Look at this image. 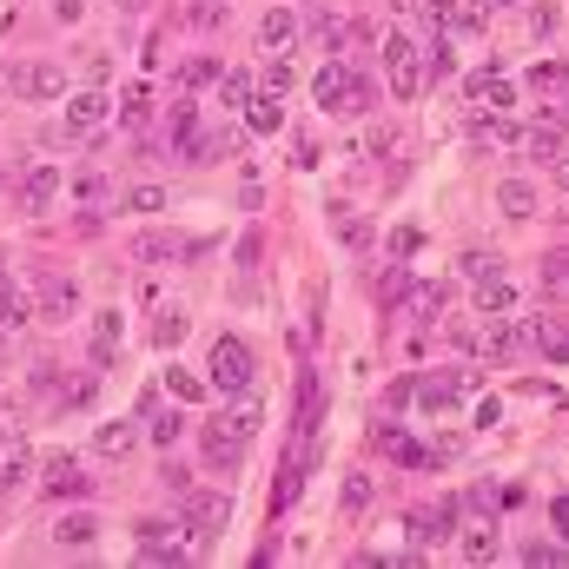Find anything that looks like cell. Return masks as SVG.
Instances as JSON below:
<instances>
[{
  "label": "cell",
  "mask_w": 569,
  "mask_h": 569,
  "mask_svg": "<svg viewBox=\"0 0 569 569\" xmlns=\"http://www.w3.org/2000/svg\"><path fill=\"white\" fill-rule=\"evenodd\" d=\"M490 7H517V0H490Z\"/></svg>",
  "instance_id": "obj_51"
},
{
  "label": "cell",
  "mask_w": 569,
  "mask_h": 569,
  "mask_svg": "<svg viewBox=\"0 0 569 569\" xmlns=\"http://www.w3.org/2000/svg\"><path fill=\"white\" fill-rule=\"evenodd\" d=\"M443 27H457V33H483V7H477V0H457Z\"/></svg>",
  "instance_id": "obj_42"
},
{
  "label": "cell",
  "mask_w": 569,
  "mask_h": 569,
  "mask_svg": "<svg viewBox=\"0 0 569 569\" xmlns=\"http://www.w3.org/2000/svg\"><path fill=\"white\" fill-rule=\"evenodd\" d=\"M47 497H93V477L73 457H53L47 463Z\"/></svg>",
  "instance_id": "obj_19"
},
{
  "label": "cell",
  "mask_w": 569,
  "mask_h": 569,
  "mask_svg": "<svg viewBox=\"0 0 569 569\" xmlns=\"http://www.w3.org/2000/svg\"><path fill=\"white\" fill-rule=\"evenodd\" d=\"M457 550H463V563H490V557H497V530H490V517H470L463 537H457Z\"/></svg>",
  "instance_id": "obj_22"
},
{
  "label": "cell",
  "mask_w": 569,
  "mask_h": 569,
  "mask_svg": "<svg viewBox=\"0 0 569 569\" xmlns=\"http://www.w3.org/2000/svg\"><path fill=\"white\" fill-rule=\"evenodd\" d=\"M199 140H206V133H199V100H179V107H172V146L192 159V152H199Z\"/></svg>",
  "instance_id": "obj_24"
},
{
  "label": "cell",
  "mask_w": 569,
  "mask_h": 569,
  "mask_svg": "<svg viewBox=\"0 0 569 569\" xmlns=\"http://www.w3.org/2000/svg\"><path fill=\"white\" fill-rule=\"evenodd\" d=\"M338 113H371V80H358L351 73V87H345V107Z\"/></svg>",
  "instance_id": "obj_44"
},
{
  "label": "cell",
  "mask_w": 569,
  "mask_h": 569,
  "mask_svg": "<svg viewBox=\"0 0 569 569\" xmlns=\"http://www.w3.org/2000/svg\"><path fill=\"white\" fill-rule=\"evenodd\" d=\"M371 503V477H345V517H365Z\"/></svg>",
  "instance_id": "obj_43"
},
{
  "label": "cell",
  "mask_w": 569,
  "mask_h": 569,
  "mask_svg": "<svg viewBox=\"0 0 569 569\" xmlns=\"http://www.w3.org/2000/svg\"><path fill=\"white\" fill-rule=\"evenodd\" d=\"M252 93H259L252 73H226V80H219V100H226V107H252Z\"/></svg>",
  "instance_id": "obj_34"
},
{
  "label": "cell",
  "mask_w": 569,
  "mask_h": 569,
  "mask_svg": "<svg viewBox=\"0 0 569 569\" xmlns=\"http://www.w3.org/2000/svg\"><path fill=\"white\" fill-rule=\"evenodd\" d=\"M13 443H20V430H13V425H0V457H7Z\"/></svg>",
  "instance_id": "obj_49"
},
{
  "label": "cell",
  "mask_w": 569,
  "mask_h": 569,
  "mask_svg": "<svg viewBox=\"0 0 569 569\" xmlns=\"http://www.w3.org/2000/svg\"><path fill=\"white\" fill-rule=\"evenodd\" d=\"M53 192H60V166H53V159H40V166L27 172V186H20V206H27V212H47V206H53Z\"/></svg>",
  "instance_id": "obj_18"
},
{
  "label": "cell",
  "mask_w": 569,
  "mask_h": 569,
  "mask_svg": "<svg viewBox=\"0 0 569 569\" xmlns=\"http://www.w3.org/2000/svg\"><path fill=\"white\" fill-rule=\"evenodd\" d=\"M291 47H298V13H291V7H272V13L259 20V53L279 60V53H291Z\"/></svg>",
  "instance_id": "obj_13"
},
{
  "label": "cell",
  "mask_w": 569,
  "mask_h": 569,
  "mask_svg": "<svg viewBox=\"0 0 569 569\" xmlns=\"http://www.w3.org/2000/svg\"><path fill=\"white\" fill-rule=\"evenodd\" d=\"M385 73H391V93L411 107V100H425V87H430V60H425V47L411 40V33H391L385 40Z\"/></svg>",
  "instance_id": "obj_3"
},
{
  "label": "cell",
  "mask_w": 569,
  "mask_h": 569,
  "mask_svg": "<svg viewBox=\"0 0 569 569\" xmlns=\"http://www.w3.org/2000/svg\"><path fill=\"white\" fill-rule=\"evenodd\" d=\"M398 7H405V13H418L430 33H437V27L450 20V7H457V0H398Z\"/></svg>",
  "instance_id": "obj_36"
},
{
  "label": "cell",
  "mask_w": 569,
  "mask_h": 569,
  "mask_svg": "<svg viewBox=\"0 0 569 569\" xmlns=\"http://www.w3.org/2000/svg\"><path fill=\"white\" fill-rule=\"evenodd\" d=\"M550 523H557V537L569 543V497H557V503H550Z\"/></svg>",
  "instance_id": "obj_47"
},
{
  "label": "cell",
  "mask_w": 569,
  "mask_h": 569,
  "mask_svg": "<svg viewBox=\"0 0 569 569\" xmlns=\"http://www.w3.org/2000/svg\"><path fill=\"white\" fill-rule=\"evenodd\" d=\"M443 305H450V284H411V298H405L411 318H437Z\"/></svg>",
  "instance_id": "obj_28"
},
{
  "label": "cell",
  "mask_w": 569,
  "mask_h": 569,
  "mask_svg": "<svg viewBox=\"0 0 569 569\" xmlns=\"http://www.w3.org/2000/svg\"><path fill=\"white\" fill-rule=\"evenodd\" d=\"M120 206H127V212H166V186H133Z\"/></svg>",
  "instance_id": "obj_40"
},
{
  "label": "cell",
  "mask_w": 569,
  "mask_h": 569,
  "mask_svg": "<svg viewBox=\"0 0 569 569\" xmlns=\"http://www.w3.org/2000/svg\"><path fill=\"white\" fill-rule=\"evenodd\" d=\"M470 291H477V318H510V311H517V284L503 279V272L483 279V284H470Z\"/></svg>",
  "instance_id": "obj_20"
},
{
  "label": "cell",
  "mask_w": 569,
  "mask_h": 569,
  "mask_svg": "<svg viewBox=\"0 0 569 569\" xmlns=\"http://www.w3.org/2000/svg\"><path fill=\"white\" fill-rule=\"evenodd\" d=\"M239 146H246V133H239V127H219V133H206V140H199V152H192V159H232Z\"/></svg>",
  "instance_id": "obj_33"
},
{
  "label": "cell",
  "mask_w": 569,
  "mask_h": 569,
  "mask_svg": "<svg viewBox=\"0 0 569 569\" xmlns=\"http://www.w3.org/2000/svg\"><path fill=\"white\" fill-rule=\"evenodd\" d=\"M517 146H523L530 159H563V146H569V120L543 113V120H530V127L517 133Z\"/></svg>",
  "instance_id": "obj_12"
},
{
  "label": "cell",
  "mask_w": 569,
  "mask_h": 569,
  "mask_svg": "<svg viewBox=\"0 0 569 569\" xmlns=\"http://www.w3.org/2000/svg\"><path fill=\"white\" fill-rule=\"evenodd\" d=\"M497 212H503V219H530V212H537V186H530V179H503V186H497Z\"/></svg>",
  "instance_id": "obj_23"
},
{
  "label": "cell",
  "mask_w": 569,
  "mask_h": 569,
  "mask_svg": "<svg viewBox=\"0 0 569 569\" xmlns=\"http://www.w3.org/2000/svg\"><path fill=\"white\" fill-rule=\"evenodd\" d=\"M186 338V305H159V318H152V345H179Z\"/></svg>",
  "instance_id": "obj_29"
},
{
  "label": "cell",
  "mask_w": 569,
  "mask_h": 569,
  "mask_svg": "<svg viewBox=\"0 0 569 569\" xmlns=\"http://www.w3.org/2000/svg\"><path fill=\"white\" fill-rule=\"evenodd\" d=\"M120 351H127V318L100 311L93 318V365H120Z\"/></svg>",
  "instance_id": "obj_17"
},
{
  "label": "cell",
  "mask_w": 569,
  "mask_h": 569,
  "mask_svg": "<svg viewBox=\"0 0 569 569\" xmlns=\"http://www.w3.org/2000/svg\"><path fill=\"white\" fill-rule=\"evenodd\" d=\"M146 437H152V443L166 450V443L179 437V411H152V405H146Z\"/></svg>",
  "instance_id": "obj_37"
},
{
  "label": "cell",
  "mask_w": 569,
  "mask_h": 569,
  "mask_svg": "<svg viewBox=\"0 0 569 569\" xmlns=\"http://www.w3.org/2000/svg\"><path fill=\"white\" fill-rule=\"evenodd\" d=\"M73 311H80V284L67 279V272H47L40 291H33V318L60 331V325H73Z\"/></svg>",
  "instance_id": "obj_6"
},
{
  "label": "cell",
  "mask_w": 569,
  "mask_h": 569,
  "mask_svg": "<svg viewBox=\"0 0 569 569\" xmlns=\"http://www.w3.org/2000/svg\"><path fill=\"white\" fill-rule=\"evenodd\" d=\"M246 127H252V133H279V127H284V107L272 100V93H252V107H246Z\"/></svg>",
  "instance_id": "obj_26"
},
{
  "label": "cell",
  "mask_w": 569,
  "mask_h": 569,
  "mask_svg": "<svg viewBox=\"0 0 569 569\" xmlns=\"http://www.w3.org/2000/svg\"><path fill=\"white\" fill-rule=\"evenodd\" d=\"M457 272H463L470 284H483V279H497V272H503V259H497L490 246H470V252L457 259Z\"/></svg>",
  "instance_id": "obj_25"
},
{
  "label": "cell",
  "mask_w": 569,
  "mask_h": 569,
  "mask_svg": "<svg viewBox=\"0 0 569 569\" xmlns=\"http://www.w3.org/2000/svg\"><path fill=\"white\" fill-rule=\"evenodd\" d=\"M113 7H120V13H140L146 0H113Z\"/></svg>",
  "instance_id": "obj_50"
},
{
  "label": "cell",
  "mask_w": 569,
  "mask_h": 569,
  "mask_svg": "<svg viewBox=\"0 0 569 569\" xmlns=\"http://www.w3.org/2000/svg\"><path fill=\"white\" fill-rule=\"evenodd\" d=\"M477 391H483V378H477V371H425L411 398L425 405L430 418H450V411H463V405H477Z\"/></svg>",
  "instance_id": "obj_4"
},
{
  "label": "cell",
  "mask_w": 569,
  "mask_h": 569,
  "mask_svg": "<svg viewBox=\"0 0 569 569\" xmlns=\"http://www.w3.org/2000/svg\"><path fill=\"white\" fill-rule=\"evenodd\" d=\"M523 569H569V550L550 543V537H530L523 543Z\"/></svg>",
  "instance_id": "obj_27"
},
{
  "label": "cell",
  "mask_w": 569,
  "mask_h": 569,
  "mask_svg": "<svg viewBox=\"0 0 569 569\" xmlns=\"http://www.w3.org/2000/svg\"><path fill=\"white\" fill-rule=\"evenodd\" d=\"M166 385H172V398H186V405H199V398H206V378H199V371H179V365H172V371H166Z\"/></svg>",
  "instance_id": "obj_38"
},
{
  "label": "cell",
  "mask_w": 569,
  "mask_h": 569,
  "mask_svg": "<svg viewBox=\"0 0 569 569\" xmlns=\"http://www.w3.org/2000/svg\"><path fill=\"white\" fill-rule=\"evenodd\" d=\"M206 371H212V391H226V398H239V391H252L259 385V358H252V345L246 338H212V358H206Z\"/></svg>",
  "instance_id": "obj_2"
},
{
  "label": "cell",
  "mask_w": 569,
  "mask_h": 569,
  "mask_svg": "<svg viewBox=\"0 0 569 569\" xmlns=\"http://www.w3.org/2000/svg\"><path fill=\"white\" fill-rule=\"evenodd\" d=\"M146 113H152V87H127V100H120V120H127V127H146Z\"/></svg>",
  "instance_id": "obj_39"
},
{
  "label": "cell",
  "mask_w": 569,
  "mask_h": 569,
  "mask_svg": "<svg viewBox=\"0 0 569 569\" xmlns=\"http://www.w3.org/2000/svg\"><path fill=\"white\" fill-rule=\"evenodd\" d=\"M107 113H113V100H107L100 87H80V93L67 100L60 127H67V133H100V127H107Z\"/></svg>",
  "instance_id": "obj_9"
},
{
  "label": "cell",
  "mask_w": 569,
  "mask_h": 569,
  "mask_svg": "<svg viewBox=\"0 0 569 569\" xmlns=\"http://www.w3.org/2000/svg\"><path fill=\"white\" fill-rule=\"evenodd\" d=\"M27 470H33V457H27V443H13V450L0 457V497H13V490L27 483Z\"/></svg>",
  "instance_id": "obj_30"
},
{
  "label": "cell",
  "mask_w": 569,
  "mask_h": 569,
  "mask_svg": "<svg viewBox=\"0 0 569 569\" xmlns=\"http://www.w3.org/2000/svg\"><path fill=\"white\" fill-rule=\"evenodd\" d=\"M530 87H537V93H563V87H569V67H563V60H543V67H530Z\"/></svg>",
  "instance_id": "obj_35"
},
{
  "label": "cell",
  "mask_w": 569,
  "mask_h": 569,
  "mask_svg": "<svg viewBox=\"0 0 569 569\" xmlns=\"http://www.w3.org/2000/svg\"><path fill=\"white\" fill-rule=\"evenodd\" d=\"M140 563H186V530L179 523H140Z\"/></svg>",
  "instance_id": "obj_10"
},
{
  "label": "cell",
  "mask_w": 569,
  "mask_h": 569,
  "mask_svg": "<svg viewBox=\"0 0 569 569\" xmlns=\"http://www.w3.org/2000/svg\"><path fill=\"white\" fill-rule=\"evenodd\" d=\"M192 27H226V0H199L192 7Z\"/></svg>",
  "instance_id": "obj_45"
},
{
  "label": "cell",
  "mask_w": 569,
  "mask_h": 569,
  "mask_svg": "<svg viewBox=\"0 0 569 569\" xmlns=\"http://www.w3.org/2000/svg\"><path fill=\"white\" fill-rule=\"evenodd\" d=\"M450 523H457V503L443 497V503H430V510L411 517V543H418V550H437V543L450 537Z\"/></svg>",
  "instance_id": "obj_14"
},
{
  "label": "cell",
  "mask_w": 569,
  "mask_h": 569,
  "mask_svg": "<svg viewBox=\"0 0 569 569\" xmlns=\"http://www.w3.org/2000/svg\"><path fill=\"white\" fill-rule=\"evenodd\" d=\"M7 87H13L20 100H60V93H67V67H60V60H13V67H7Z\"/></svg>",
  "instance_id": "obj_5"
},
{
  "label": "cell",
  "mask_w": 569,
  "mask_h": 569,
  "mask_svg": "<svg viewBox=\"0 0 569 569\" xmlns=\"http://www.w3.org/2000/svg\"><path fill=\"white\" fill-rule=\"evenodd\" d=\"M497 411H503L497 398H477V430H490V425H497Z\"/></svg>",
  "instance_id": "obj_48"
},
{
  "label": "cell",
  "mask_w": 569,
  "mask_h": 569,
  "mask_svg": "<svg viewBox=\"0 0 569 569\" xmlns=\"http://www.w3.org/2000/svg\"><path fill=\"white\" fill-rule=\"evenodd\" d=\"M219 80H226L219 53H192V60H186V87H192V93H199V87H219Z\"/></svg>",
  "instance_id": "obj_32"
},
{
  "label": "cell",
  "mask_w": 569,
  "mask_h": 569,
  "mask_svg": "<svg viewBox=\"0 0 569 569\" xmlns=\"http://www.w3.org/2000/svg\"><path fill=\"white\" fill-rule=\"evenodd\" d=\"M93 537H100L93 510H67V517H53V543H67V550H87Z\"/></svg>",
  "instance_id": "obj_21"
},
{
  "label": "cell",
  "mask_w": 569,
  "mask_h": 569,
  "mask_svg": "<svg viewBox=\"0 0 569 569\" xmlns=\"http://www.w3.org/2000/svg\"><path fill=\"white\" fill-rule=\"evenodd\" d=\"M93 450H100L107 463L133 457V450H140V425H127V418H107V425H93Z\"/></svg>",
  "instance_id": "obj_15"
},
{
  "label": "cell",
  "mask_w": 569,
  "mask_h": 569,
  "mask_svg": "<svg viewBox=\"0 0 569 569\" xmlns=\"http://www.w3.org/2000/svg\"><path fill=\"white\" fill-rule=\"evenodd\" d=\"M345 87H351V60H325V67L311 73V100L331 107V113L345 107Z\"/></svg>",
  "instance_id": "obj_16"
},
{
  "label": "cell",
  "mask_w": 569,
  "mask_h": 569,
  "mask_svg": "<svg viewBox=\"0 0 569 569\" xmlns=\"http://www.w3.org/2000/svg\"><path fill=\"white\" fill-rule=\"evenodd\" d=\"M391 252L411 259V252H418V226H398V232H391Z\"/></svg>",
  "instance_id": "obj_46"
},
{
  "label": "cell",
  "mask_w": 569,
  "mask_h": 569,
  "mask_svg": "<svg viewBox=\"0 0 569 569\" xmlns=\"http://www.w3.org/2000/svg\"><path fill=\"white\" fill-rule=\"evenodd\" d=\"M543 291L569 298V252H550V259H543Z\"/></svg>",
  "instance_id": "obj_41"
},
{
  "label": "cell",
  "mask_w": 569,
  "mask_h": 569,
  "mask_svg": "<svg viewBox=\"0 0 569 569\" xmlns=\"http://www.w3.org/2000/svg\"><path fill=\"white\" fill-rule=\"evenodd\" d=\"M266 425V405H259V391H239L226 411H212V425H206V463H219V470H232V463H246V450H252V437Z\"/></svg>",
  "instance_id": "obj_1"
},
{
  "label": "cell",
  "mask_w": 569,
  "mask_h": 569,
  "mask_svg": "<svg viewBox=\"0 0 569 569\" xmlns=\"http://www.w3.org/2000/svg\"><path fill=\"white\" fill-rule=\"evenodd\" d=\"M291 80H298V67H291V53H279V60H266V73H259V93L284 100V93H291Z\"/></svg>",
  "instance_id": "obj_31"
},
{
  "label": "cell",
  "mask_w": 569,
  "mask_h": 569,
  "mask_svg": "<svg viewBox=\"0 0 569 569\" xmlns=\"http://www.w3.org/2000/svg\"><path fill=\"white\" fill-rule=\"evenodd\" d=\"M133 259H140V266H179V259H199V239H179V232H140Z\"/></svg>",
  "instance_id": "obj_11"
},
{
  "label": "cell",
  "mask_w": 569,
  "mask_h": 569,
  "mask_svg": "<svg viewBox=\"0 0 569 569\" xmlns=\"http://www.w3.org/2000/svg\"><path fill=\"white\" fill-rule=\"evenodd\" d=\"M371 450H378V457H391V463H405V470H430V463L443 457V450H425L418 437H405L398 425H378V430H371Z\"/></svg>",
  "instance_id": "obj_8"
},
{
  "label": "cell",
  "mask_w": 569,
  "mask_h": 569,
  "mask_svg": "<svg viewBox=\"0 0 569 569\" xmlns=\"http://www.w3.org/2000/svg\"><path fill=\"white\" fill-rule=\"evenodd\" d=\"M226 523H232V497H219V490H186V537H212V543H219Z\"/></svg>",
  "instance_id": "obj_7"
}]
</instances>
